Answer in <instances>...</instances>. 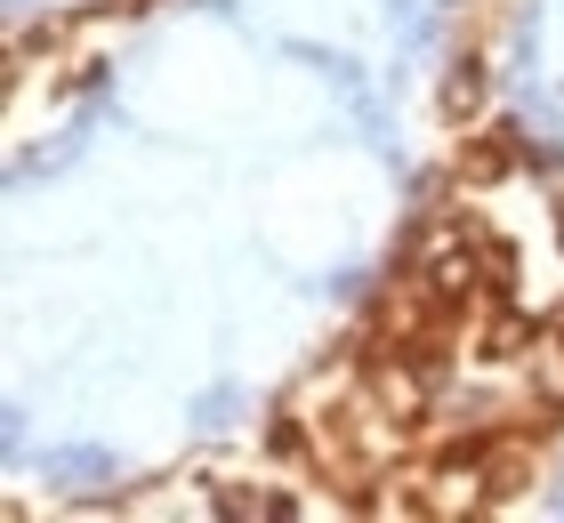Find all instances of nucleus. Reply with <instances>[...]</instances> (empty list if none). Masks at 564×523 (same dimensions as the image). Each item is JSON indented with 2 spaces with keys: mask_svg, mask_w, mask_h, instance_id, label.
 I'll return each instance as SVG.
<instances>
[{
  "mask_svg": "<svg viewBox=\"0 0 564 523\" xmlns=\"http://www.w3.org/2000/svg\"><path fill=\"white\" fill-rule=\"evenodd\" d=\"M524 162V145L508 138V129H492V138H476L468 153H459V177H468V186H492V177H508Z\"/></svg>",
  "mask_w": 564,
  "mask_h": 523,
  "instance_id": "obj_1",
  "label": "nucleus"
},
{
  "mask_svg": "<svg viewBox=\"0 0 564 523\" xmlns=\"http://www.w3.org/2000/svg\"><path fill=\"white\" fill-rule=\"evenodd\" d=\"M476 266H484V282H492V298L508 306V291H517V242H500V233H476Z\"/></svg>",
  "mask_w": 564,
  "mask_h": 523,
  "instance_id": "obj_2",
  "label": "nucleus"
},
{
  "mask_svg": "<svg viewBox=\"0 0 564 523\" xmlns=\"http://www.w3.org/2000/svg\"><path fill=\"white\" fill-rule=\"evenodd\" d=\"M476 105H484V57H459L444 81V121H468Z\"/></svg>",
  "mask_w": 564,
  "mask_h": 523,
  "instance_id": "obj_3",
  "label": "nucleus"
},
{
  "mask_svg": "<svg viewBox=\"0 0 564 523\" xmlns=\"http://www.w3.org/2000/svg\"><path fill=\"white\" fill-rule=\"evenodd\" d=\"M218 515H299L291 491H259V483H235V491H218Z\"/></svg>",
  "mask_w": 564,
  "mask_h": 523,
  "instance_id": "obj_4",
  "label": "nucleus"
},
{
  "mask_svg": "<svg viewBox=\"0 0 564 523\" xmlns=\"http://www.w3.org/2000/svg\"><path fill=\"white\" fill-rule=\"evenodd\" d=\"M524 338H532V323H517V314H500V323L484 330V355H517Z\"/></svg>",
  "mask_w": 564,
  "mask_h": 523,
  "instance_id": "obj_5",
  "label": "nucleus"
},
{
  "mask_svg": "<svg viewBox=\"0 0 564 523\" xmlns=\"http://www.w3.org/2000/svg\"><path fill=\"white\" fill-rule=\"evenodd\" d=\"M556 347H564V323H556Z\"/></svg>",
  "mask_w": 564,
  "mask_h": 523,
  "instance_id": "obj_6",
  "label": "nucleus"
},
{
  "mask_svg": "<svg viewBox=\"0 0 564 523\" xmlns=\"http://www.w3.org/2000/svg\"><path fill=\"white\" fill-rule=\"evenodd\" d=\"M556 233H564V226H556Z\"/></svg>",
  "mask_w": 564,
  "mask_h": 523,
  "instance_id": "obj_7",
  "label": "nucleus"
}]
</instances>
